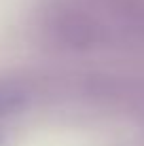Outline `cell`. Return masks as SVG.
Segmentation results:
<instances>
[{
	"label": "cell",
	"instance_id": "6da1fadb",
	"mask_svg": "<svg viewBox=\"0 0 144 146\" xmlns=\"http://www.w3.org/2000/svg\"><path fill=\"white\" fill-rule=\"evenodd\" d=\"M23 104V95L15 89H0V112H11Z\"/></svg>",
	"mask_w": 144,
	"mask_h": 146
}]
</instances>
